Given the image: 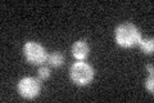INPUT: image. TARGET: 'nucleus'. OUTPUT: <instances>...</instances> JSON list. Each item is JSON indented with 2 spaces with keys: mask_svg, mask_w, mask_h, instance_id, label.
I'll list each match as a JSON object with an SVG mask.
<instances>
[{
  "mask_svg": "<svg viewBox=\"0 0 154 103\" xmlns=\"http://www.w3.org/2000/svg\"><path fill=\"white\" fill-rule=\"evenodd\" d=\"M139 47H140V50L145 54H153L154 52V40L150 39H141L140 43H139Z\"/></svg>",
  "mask_w": 154,
  "mask_h": 103,
  "instance_id": "obj_7",
  "label": "nucleus"
},
{
  "mask_svg": "<svg viewBox=\"0 0 154 103\" xmlns=\"http://www.w3.org/2000/svg\"><path fill=\"white\" fill-rule=\"evenodd\" d=\"M116 43L122 48H134L141 40V31L134 23H122L116 28Z\"/></svg>",
  "mask_w": 154,
  "mask_h": 103,
  "instance_id": "obj_1",
  "label": "nucleus"
},
{
  "mask_svg": "<svg viewBox=\"0 0 154 103\" xmlns=\"http://www.w3.org/2000/svg\"><path fill=\"white\" fill-rule=\"evenodd\" d=\"M40 81L31 76L23 77L17 84V90L19 95L23 97L25 99H35L40 94Z\"/></svg>",
  "mask_w": 154,
  "mask_h": 103,
  "instance_id": "obj_4",
  "label": "nucleus"
},
{
  "mask_svg": "<svg viewBox=\"0 0 154 103\" xmlns=\"http://www.w3.org/2000/svg\"><path fill=\"white\" fill-rule=\"evenodd\" d=\"M23 54L26 60L31 65H42L48 60V52L46 49L36 41H27L23 45Z\"/></svg>",
  "mask_w": 154,
  "mask_h": 103,
  "instance_id": "obj_3",
  "label": "nucleus"
},
{
  "mask_svg": "<svg viewBox=\"0 0 154 103\" xmlns=\"http://www.w3.org/2000/svg\"><path fill=\"white\" fill-rule=\"evenodd\" d=\"M69 77L73 84L86 86L94 79V68L84 61H77L69 68Z\"/></svg>",
  "mask_w": 154,
  "mask_h": 103,
  "instance_id": "obj_2",
  "label": "nucleus"
},
{
  "mask_svg": "<svg viewBox=\"0 0 154 103\" xmlns=\"http://www.w3.org/2000/svg\"><path fill=\"white\" fill-rule=\"evenodd\" d=\"M146 70H148V72L150 73V75H153V65H148L146 66Z\"/></svg>",
  "mask_w": 154,
  "mask_h": 103,
  "instance_id": "obj_10",
  "label": "nucleus"
},
{
  "mask_svg": "<svg viewBox=\"0 0 154 103\" xmlns=\"http://www.w3.org/2000/svg\"><path fill=\"white\" fill-rule=\"evenodd\" d=\"M145 88H146V90H149L150 93L154 92V79H153V75H150L145 80Z\"/></svg>",
  "mask_w": 154,
  "mask_h": 103,
  "instance_id": "obj_9",
  "label": "nucleus"
},
{
  "mask_svg": "<svg viewBox=\"0 0 154 103\" xmlns=\"http://www.w3.org/2000/svg\"><path fill=\"white\" fill-rule=\"evenodd\" d=\"M48 63H49L50 66L53 67H60L64 63V57L62 53L59 52H54V53H51V54L48 56Z\"/></svg>",
  "mask_w": 154,
  "mask_h": 103,
  "instance_id": "obj_6",
  "label": "nucleus"
},
{
  "mask_svg": "<svg viewBox=\"0 0 154 103\" xmlns=\"http://www.w3.org/2000/svg\"><path fill=\"white\" fill-rule=\"evenodd\" d=\"M90 54V45L85 40H77L72 45V56L77 61H85Z\"/></svg>",
  "mask_w": 154,
  "mask_h": 103,
  "instance_id": "obj_5",
  "label": "nucleus"
},
{
  "mask_svg": "<svg viewBox=\"0 0 154 103\" xmlns=\"http://www.w3.org/2000/svg\"><path fill=\"white\" fill-rule=\"evenodd\" d=\"M37 73H38V77H40L41 80H46V79H49V77H50V70L48 67H45V66H42V67L38 68Z\"/></svg>",
  "mask_w": 154,
  "mask_h": 103,
  "instance_id": "obj_8",
  "label": "nucleus"
}]
</instances>
